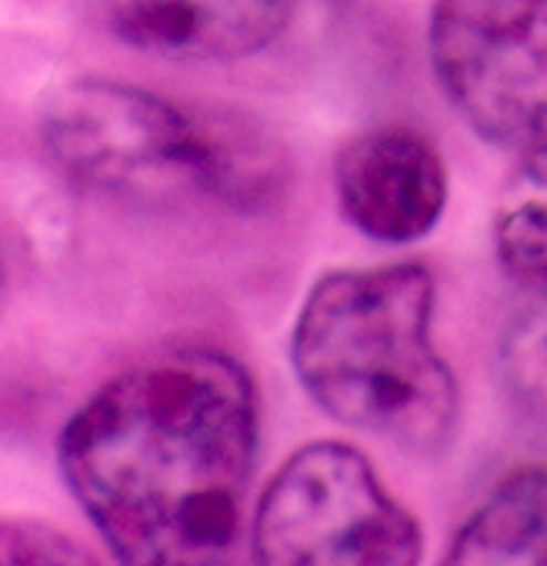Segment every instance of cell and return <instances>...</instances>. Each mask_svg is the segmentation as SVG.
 I'll return each instance as SVG.
<instances>
[{"instance_id":"10","label":"cell","mask_w":547,"mask_h":566,"mask_svg":"<svg viewBox=\"0 0 547 566\" xmlns=\"http://www.w3.org/2000/svg\"><path fill=\"white\" fill-rule=\"evenodd\" d=\"M497 377L524 417L547 420V297H530L500 331Z\"/></svg>"},{"instance_id":"8","label":"cell","mask_w":547,"mask_h":566,"mask_svg":"<svg viewBox=\"0 0 547 566\" xmlns=\"http://www.w3.org/2000/svg\"><path fill=\"white\" fill-rule=\"evenodd\" d=\"M437 566H547V467L507 473L457 526Z\"/></svg>"},{"instance_id":"2","label":"cell","mask_w":547,"mask_h":566,"mask_svg":"<svg viewBox=\"0 0 547 566\" xmlns=\"http://www.w3.org/2000/svg\"><path fill=\"white\" fill-rule=\"evenodd\" d=\"M41 140L78 187L141 207L214 200L270 210L291 180L285 144L237 111L194 114L127 81L78 77L41 111Z\"/></svg>"},{"instance_id":"6","label":"cell","mask_w":547,"mask_h":566,"mask_svg":"<svg viewBox=\"0 0 547 566\" xmlns=\"http://www.w3.org/2000/svg\"><path fill=\"white\" fill-rule=\"evenodd\" d=\"M334 197L344 220L381 243L427 237L447 207L441 150L411 127H374L334 157Z\"/></svg>"},{"instance_id":"11","label":"cell","mask_w":547,"mask_h":566,"mask_svg":"<svg viewBox=\"0 0 547 566\" xmlns=\"http://www.w3.org/2000/svg\"><path fill=\"white\" fill-rule=\"evenodd\" d=\"M0 566H101L84 543L64 530L11 516L0 520Z\"/></svg>"},{"instance_id":"9","label":"cell","mask_w":547,"mask_h":566,"mask_svg":"<svg viewBox=\"0 0 547 566\" xmlns=\"http://www.w3.org/2000/svg\"><path fill=\"white\" fill-rule=\"evenodd\" d=\"M494 256L527 297H547V144L520 154L500 190Z\"/></svg>"},{"instance_id":"7","label":"cell","mask_w":547,"mask_h":566,"mask_svg":"<svg viewBox=\"0 0 547 566\" xmlns=\"http://www.w3.org/2000/svg\"><path fill=\"white\" fill-rule=\"evenodd\" d=\"M298 0H104L111 31L167 61H240L267 51Z\"/></svg>"},{"instance_id":"1","label":"cell","mask_w":547,"mask_h":566,"mask_svg":"<svg viewBox=\"0 0 547 566\" xmlns=\"http://www.w3.org/2000/svg\"><path fill=\"white\" fill-rule=\"evenodd\" d=\"M58 453L121 566H234L257 457V394L234 357L187 347L127 367Z\"/></svg>"},{"instance_id":"4","label":"cell","mask_w":547,"mask_h":566,"mask_svg":"<svg viewBox=\"0 0 547 566\" xmlns=\"http://www.w3.org/2000/svg\"><path fill=\"white\" fill-rule=\"evenodd\" d=\"M254 566H417L421 526L351 443L288 457L254 513Z\"/></svg>"},{"instance_id":"5","label":"cell","mask_w":547,"mask_h":566,"mask_svg":"<svg viewBox=\"0 0 547 566\" xmlns=\"http://www.w3.org/2000/svg\"><path fill=\"white\" fill-rule=\"evenodd\" d=\"M431 67L457 117L487 144H547V0H437Z\"/></svg>"},{"instance_id":"3","label":"cell","mask_w":547,"mask_h":566,"mask_svg":"<svg viewBox=\"0 0 547 566\" xmlns=\"http://www.w3.org/2000/svg\"><path fill=\"white\" fill-rule=\"evenodd\" d=\"M434 276L424 263L324 273L291 334L305 394L338 423L414 457L451 447L457 380L434 347Z\"/></svg>"}]
</instances>
